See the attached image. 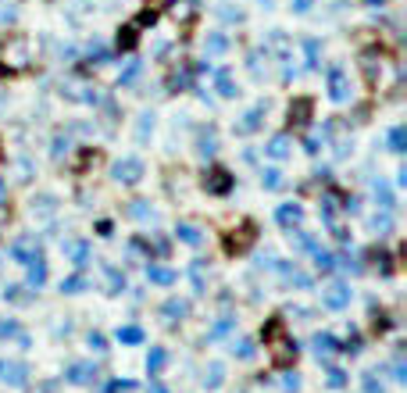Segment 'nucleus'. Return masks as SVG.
<instances>
[{"instance_id": "f257e3e1", "label": "nucleus", "mask_w": 407, "mask_h": 393, "mask_svg": "<svg viewBox=\"0 0 407 393\" xmlns=\"http://www.w3.org/2000/svg\"><path fill=\"white\" fill-rule=\"evenodd\" d=\"M265 343H275L272 354H275L279 365H283V361H290V357L297 354V347L286 340V325H283V318H272V322H268V329H265Z\"/></svg>"}, {"instance_id": "f03ea898", "label": "nucleus", "mask_w": 407, "mask_h": 393, "mask_svg": "<svg viewBox=\"0 0 407 393\" xmlns=\"http://www.w3.org/2000/svg\"><path fill=\"white\" fill-rule=\"evenodd\" d=\"M172 18L175 22H182V25H190L197 15H200V0H172Z\"/></svg>"}, {"instance_id": "7ed1b4c3", "label": "nucleus", "mask_w": 407, "mask_h": 393, "mask_svg": "<svg viewBox=\"0 0 407 393\" xmlns=\"http://www.w3.org/2000/svg\"><path fill=\"white\" fill-rule=\"evenodd\" d=\"M25 376H29V369L22 361H0V379L8 386H25Z\"/></svg>"}, {"instance_id": "20e7f679", "label": "nucleus", "mask_w": 407, "mask_h": 393, "mask_svg": "<svg viewBox=\"0 0 407 393\" xmlns=\"http://www.w3.org/2000/svg\"><path fill=\"white\" fill-rule=\"evenodd\" d=\"M114 172H118V179H125V183H136L140 172H143V165H140L136 158H125V161L114 165Z\"/></svg>"}, {"instance_id": "39448f33", "label": "nucleus", "mask_w": 407, "mask_h": 393, "mask_svg": "<svg viewBox=\"0 0 407 393\" xmlns=\"http://www.w3.org/2000/svg\"><path fill=\"white\" fill-rule=\"evenodd\" d=\"M68 379H72V383H79V386L97 383V369H93V365H72V369H68Z\"/></svg>"}, {"instance_id": "423d86ee", "label": "nucleus", "mask_w": 407, "mask_h": 393, "mask_svg": "<svg viewBox=\"0 0 407 393\" xmlns=\"http://www.w3.org/2000/svg\"><path fill=\"white\" fill-rule=\"evenodd\" d=\"M165 361H168V354H165L161 347H154L150 357H147V372H150V376H158V372L165 369Z\"/></svg>"}, {"instance_id": "0eeeda50", "label": "nucleus", "mask_w": 407, "mask_h": 393, "mask_svg": "<svg viewBox=\"0 0 407 393\" xmlns=\"http://www.w3.org/2000/svg\"><path fill=\"white\" fill-rule=\"evenodd\" d=\"M347 300H350V290H343V286H332V290L325 293V304H329V308H343Z\"/></svg>"}, {"instance_id": "6e6552de", "label": "nucleus", "mask_w": 407, "mask_h": 393, "mask_svg": "<svg viewBox=\"0 0 407 393\" xmlns=\"http://www.w3.org/2000/svg\"><path fill=\"white\" fill-rule=\"evenodd\" d=\"M143 340V329L140 325H125V329H118V343H140Z\"/></svg>"}, {"instance_id": "1a4fd4ad", "label": "nucleus", "mask_w": 407, "mask_h": 393, "mask_svg": "<svg viewBox=\"0 0 407 393\" xmlns=\"http://www.w3.org/2000/svg\"><path fill=\"white\" fill-rule=\"evenodd\" d=\"M214 179L207 183V190H214V193H225L229 190V172H211Z\"/></svg>"}, {"instance_id": "9d476101", "label": "nucleus", "mask_w": 407, "mask_h": 393, "mask_svg": "<svg viewBox=\"0 0 407 393\" xmlns=\"http://www.w3.org/2000/svg\"><path fill=\"white\" fill-rule=\"evenodd\" d=\"M286 150H290V140H286V136H275L272 147H268V154H272V158H286Z\"/></svg>"}, {"instance_id": "9b49d317", "label": "nucleus", "mask_w": 407, "mask_h": 393, "mask_svg": "<svg viewBox=\"0 0 407 393\" xmlns=\"http://www.w3.org/2000/svg\"><path fill=\"white\" fill-rule=\"evenodd\" d=\"M279 222H283V225L300 222V207H279Z\"/></svg>"}, {"instance_id": "f8f14e48", "label": "nucleus", "mask_w": 407, "mask_h": 393, "mask_svg": "<svg viewBox=\"0 0 407 393\" xmlns=\"http://www.w3.org/2000/svg\"><path fill=\"white\" fill-rule=\"evenodd\" d=\"M68 254H72V258H75V265L82 268V265H86V258H89V247H86V244H68Z\"/></svg>"}, {"instance_id": "ddd939ff", "label": "nucleus", "mask_w": 407, "mask_h": 393, "mask_svg": "<svg viewBox=\"0 0 407 393\" xmlns=\"http://www.w3.org/2000/svg\"><path fill=\"white\" fill-rule=\"evenodd\" d=\"M150 279L168 286V283H175V272H168V268H150Z\"/></svg>"}, {"instance_id": "4468645a", "label": "nucleus", "mask_w": 407, "mask_h": 393, "mask_svg": "<svg viewBox=\"0 0 407 393\" xmlns=\"http://www.w3.org/2000/svg\"><path fill=\"white\" fill-rule=\"evenodd\" d=\"M332 97H336V101L347 97V89H343V72H339V68H332Z\"/></svg>"}, {"instance_id": "2eb2a0df", "label": "nucleus", "mask_w": 407, "mask_h": 393, "mask_svg": "<svg viewBox=\"0 0 407 393\" xmlns=\"http://www.w3.org/2000/svg\"><path fill=\"white\" fill-rule=\"evenodd\" d=\"M165 315L175 322V318H182V315H186V304H182V300H168V304H165Z\"/></svg>"}, {"instance_id": "dca6fc26", "label": "nucleus", "mask_w": 407, "mask_h": 393, "mask_svg": "<svg viewBox=\"0 0 407 393\" xmlns=\"http://www.w3.org/2000/svg\"><path fill=\"white\" fill-rule=\"evenodd\" d=\"M179 239H186V244H200V232L193 225H179Z\"/></svg>"}, {"instance_id": "f3484780", "label": "nucleus", "mask_w": 407, "mask_h": 393, "mask_svg": "<svg viewBox=\"0 0 407 393\" xmlns=\"http://www.w3.org/2000/svg\"><path fill=\"white\" fill-rule=\"evenodd\" d=\"M218 89H222L225 97H232L236 94V86H232V79H229V72H218Z\"/></svg>"}, {"instance_id": "a211bd4d", "label": "nucleus", "mask_w": 407, "mask_h": 393, "mask_svg": "<svg viewBox=\"0 0 407 393\" xmlns=\"http://www.w3.org/2000/svg\"><path fill=\"white\" fill-rule=\"evenodd\" d=\"M332 347H336V340H332V336H315V350H318V354H329Z\"/></svg>"}, {"instance_id": "6ab92c4d", "label": "nucleus", "mask_w": 407, "mask_h": 393, "mask_svg": "<svg viewBox=\"0 0 407 393\" xmlns=\"http://www.w3.org/2000/svg\"><path fill=\"white\" fill-rule=\"evenodd\" d=\"M329 386H336V390H339V386H347V372L332 369V372H329Z\"/></svg>"}, {"instance_id": "aec40b11", "label": "nucleus", "mask_w": 407, "mask_h": 393, "mask_svg": "<svg viewBox=\"0 0 407 393\" xmlns=\"http://www.w3.org/2000/svg\"><path fill=\"white\" fill-rule=\"evenodd\" d=\"M61 290H65V293H79V290H82V279L75 276V279H68V283H65V286H61Z\"/></svg>"}, {"instance_id": "412c9836", "label": "nucleus", "mask_w": 407, "mask_h": 393, "mask_svg": "<svg viewBox=\"0 0 407 393\" xmlns=\"http://www.w3.org/2000/svg\"><path fill=\"white\" fill-rule=\"evenodd\" d=\"M218 383H222V369H218V365H211V379H207V386L214 390Z\"/></svg>"}, {"instance_id": "4be33fe9", "label": "nucleus", "mask_w": 407, "mask_h": 393, "mask_svg": "<svg viewBox=\"0 0 407 393\" xmlns=\"http://www.w3.org/2000/svg\"><path fill=\"white\" fill-rule=\"evenodd\" d=\"M89 347H93V350H108V347H104V336H101V332H93V336H89Z\"/></svg>"}, {"instance_id": "5701e85b", "label": "nucleus", "mask_w": 407, "mask_h": 393, "mask_svg": "<svg viewBox=\"0 0 407 393\" xmlns=\"http://www.w3.org/2000/svg\"><path fill=\"white\" fill-rule=\"evenodd\" d=\"M390 140H393V150H404V129H393Z\"/></svg>"}, {"instance_id": "b1692460", "label": "nucleus", "mask_w": 407, "mask_h": 393, "mask_svg": "<svg viewBox=\"0 0 407 393\" xmlns=\"http://www.w3.org/2000/svg\"><path fill=\"white\" fill-rule=\"evenodd\" d=\"M265 175H268V179H265V186H272V190H275V186H279V172H275V168H268Z\"/></svg>"}, {"instance_id": "393cba45", "label": "nucleus", "mask_w": 407, "mask_h": 393, "mask_svg": "<svg viewBox=\"0 0 407 393\" xmlns=\"http://www.w3.org/2000/svg\"><path fill=\"white\" fill-rule=\"evenodd\" d=\"M232 350H236V347H232ZM236 354H239V357H250V354H254V347H250V343H246V340H243V343H239V350H236Z\"/></svg>"}, {"instance_id": "a878e982", "label": "nucleus", "mask_w": 407, "mask_h": 393, "mask_svg": "<svg viewBox=\"0 0 407 393\" xmlns=\"http://www.w3.org/2000/svg\"><path fill=\"white\" fill-rule=\"evenodd\" d=\"M150 393H168V390H165L161 383H150Z\"/></svg>"}, {"instance_id": "bb28decb", "label": "nucleus", "mask_w": 407, "mask_h": 393, "mask_svg": "<svg viewBox=\"0 0 407 393\" xmlns=\"http://www.w3.org/2000/svg\"><path fill=\"white\" fill-rule=\"evenodd\" d=\"M0 200H4V183H0Z\"/></svg>"}, {"instance_id": "cd10ccee", "label": "nucleus", "mask_w": 407, "mask_h": 393, "mask_svg": "<svg viewBox=\"0 0 407 393\" xmlns=\"http://www.w3.org/2000/svg\"><path fill=\"white\" fill-rule=\"evenodd\" d=\"M371 4H379V0H371Z\"/></svg>"}]
</instances>
